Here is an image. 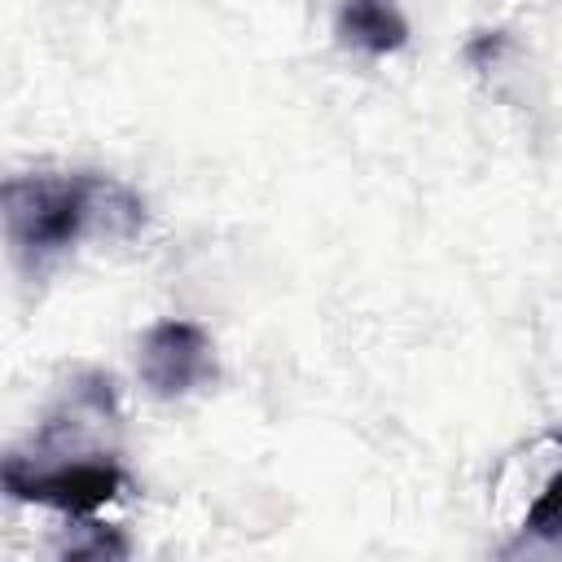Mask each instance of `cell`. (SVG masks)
<instances>
[{
	"label": "cell",
	"instance_id": "cell-5",
	"mask_svg": "<svg viewBox=\"0 0 562 562\" xmlns=\"http://www.w3.org/2000/svg\"><path fill=\"white\" fill-rule=\"evenodd\" d=\"M522 536L562 549V470H558V474L544 483V492L531 501V509H527V518H522Z\"/></svg>",
	"mask_w": 562,
	"mask_h": 562
},
{
	"label": "cell",
	"instance_id": "cell-1",
	"mask_svg": "<svg viewBox=\"0 0 562 562\" xmlns=\"http://www.w3.org/2000/svg\"><path fill=\"white\" fill-rule=\"evenodd\" d=\"M119 395L105 373H79L48 417L4 457V492L57 509L66 518H92L127 492L119 461Z\"/></svg>",
	"mask_w": 562,
	"mask_h": 562
},
{
	"label": "cell",
	"instance_id": "cell-4",
	"mask_svg": "<svg viewBox=\"0 0 562 562\" xmlns=\"http://www.w3.org/2000/svg\"><path fill=\"white\" fill-rule=\"evenodd\" d=\"M334 35L369 57H386L408 44V18L395 0H338L334 9Z\"/></svg>",
	"mask_w": 562,
	"mask_h": 562
},
{
	"label": "cell",
	"instance_id": "cell-3",
	"mask_svg": "<svg viewBox=\"0 0 562 562\" xmlns=\"http://www.w3.org/2000/svg\"><path fill=\"white\" fill-rule=\"evenodd\" d=\"M136 373L158 400H180L215 378V347L202 325L193 321H158L140 334L136 351Z\"/></svg>",
	"mask_w": 562,
	"mask_h": 562
},
{
	"label": "cell",
	"instance_id": "cell-2",
	"mask_svg": "<svg viewBox=\"0 0 562 562\" xmlns=\"http://www.w3.org/2000/svg\"><path fill=\"white\" fill-rule=\"evenodd\" d=\"M4 237L22 277H44L88 237H132L145 198L101 171H22L4 180Z\"/></svg>",
	"mask_w": 562,
	"mask_h": 562
}]
</instances>
